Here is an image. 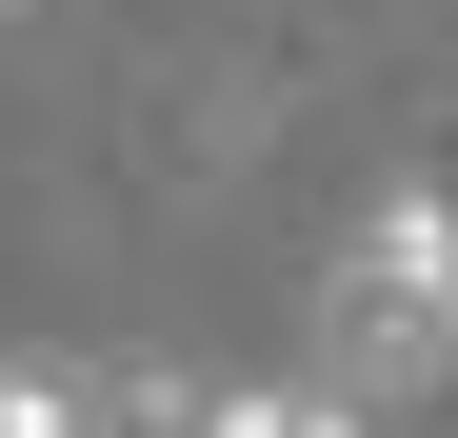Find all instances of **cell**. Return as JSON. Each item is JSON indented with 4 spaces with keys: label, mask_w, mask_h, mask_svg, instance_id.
Returning a JSON list of instances; mask_svg holds the SVG:
<instances>
[{
    "label": "cell",
    "mask_w": 458,
    "mask_h": 438,
    "mask_svg": "<svg viewBox=\"0 0 458 438\" xmlns=\"http://www.w3.org/2000/svg\"><path fill=\"white\" fill-rule=\"evenodd\" d=\"M199 438H359L319 379H279V399H199Z\"/></svg>",
    "instance_id": "3"
},
{
    "label": "cell",
    "mask_w": 458,
    "mask_h": 438,
    "mask_svg": "<svg viewBox=\"0 0 458 438\" xmlns=\"http://www.w3.org/2000/svg\"><path fill=\"white\" fill-rule=\"evenodd\" d=\"M438 379H458V180H378L319 259V399L399 418Z\"/></svg>",
    "instance_id": "1"
},
{
    "label": "cell",
    "mask_w": 458,
    "mask_h": 438,
    "mask_svg": "<svg viewBox=\"0 0 458 438\" xmlns=\"http://www.w3.org/2000/svg\"><path fill=\"white\" fill-rule=\"evenodd\" d=\"M120 418V358H60V339H0V438H100Z\"/></svg>",
    "instance_id": "2"
}]
</instances>
